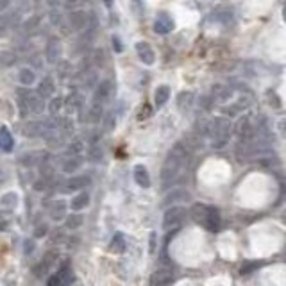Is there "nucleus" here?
I'll return each mask as SVG.
<instances>
[{"label":"nucleus","instance_id":"1","mask_svg":"<svg viewBox=\"0 0 286 286\" xmlns=\"http://www.w3.org/2000/svg\"><path fill=\"white\" fill-rule=\"evenodd\" d=\"M186 160H188L186 147H184L182 143H177L176 147H174V149L166 154L165 163H163V166H161L160 179H161L163 188L170 186V184L176 182V179L179 177V174H181L182 166H184Z\"/></svg>","mask_w":286,"mask_h":286},{"label":"nucleus","instance_id":"2","mask_svg":"<svg viewBox=\"0 0 286 286\" xmlns=\"http://www.w3.org/2000/svg\"><path fill=\"white\" fill-rule=\"evenodd\" d=\"M190 214L192 218L197 222L198 226H202L204 229H208L211 232H218L222 227V220H220V214L214 208L211 206H206V204H193L192 209H190Z\"/></svg>","mask_w":286,"mask_h":286},{"label":"nucleus","instance_id":"3","mask_svg":"<svg viewBox=\"0 0 286 286\" xmlns=\"http://www.w3.org/2000/svg\"><path fill=\"white\" fill-rule=\"evenodd\" d=\"M229 136H231V122L227 118H213L211 122V134H209V140H211V147L213 149H222L226 147L227 142H229Z\"/></svg>","mask_w":286,"mask_h":286},{"label":"nucleus","instance_id":"4","mask_svg":"<svg viewBox=\"0 0 286 286\" xmlns=\"http://www.w3.org/2000/svg\"><path fill=\"white\" fill-rule=\"evenodd\" d=\"M186 209L181 206H172L163 214V229L165 231H176L177 227L182 226V222L186 220Z\"/></svg>","mask_w":286,"mask_h":286},{"label":"nucleus","instance_id":"5","mask_svg":"<svg viewBox=\"0 0 286 286\" xmlns=\"http://www.w3.org/2000/svg\"><path fill=\"white\" fill-rule=\"evenodd\" d=\"M256 132H258V127L254 125L250 116H242L236 124V136L238 143H249L256 138Z\"/></svg>","mask_w":286,"mask_h":286},{"label":"nucleus","instance_id":"6","mask_svg":"<svg viewBox=\"0 0 286 286\" xmlns=\"http://www.w3.org/2000/svg\"><path fill=\"white\" fill-rule=\"evenodd\" d=\"M20 97H23V102L27 104L29 113L33 115H41L45 109V100L38 93H27V91H18Z\"/></svg>","mask_w":286,"mask_h":286},{"label":"nucleus","instance_id":"7","mask_svg":"<svg viewBox=\"0 0 286 286\" xmlns=\"http://www.w3.org/2000/svg\"><path fill=\"white\" fill-rule=\"evenodd\" d=\"M113 95H115V84L113 81H102V83L97 86L95 89V104H106V102H109L113 99Z\"/></svg>","mask_w":286,"mask_h":286},{"label":"nucleus","instance_id":"8","mask_svg":"<svg viewBox=\"0 0 286 286\" xmlns=\"http://www.w3.org/2000/svg\"><path fill=\"white\" fill-rule=\"evenodd\" d=\"M172 279H174V274H172L170 268H158L156 272H152L149 279L150 286H166L170 285Z\"/></svg>","mask_w":286,"mask_h":286},{"label":"nucleus","instance_id":"9","mask_svg":"<svg viewBox=\"0 0 286 286\" xmlns=\"http://www.w3.org/2000/svg\"><path fill=\"white\" fill-rule=\"evenodd\" d=\"M136 52H138V57H140V61H142L143 65H154L156 63L154 50H152V47H150L147 41H138Z\"/></svg>","mask_w":286,"mask_h":286},{"label":"nucleus","instance_id":"10","mask_svg":"<svg viewBox=\"0 0 286 286\" xmlns=\"http://www.w3.org/2000/svg\"><path fill=\"white\" fill-rule=\"evenodd\" d=\"M250 106H252V99H250V97H242V99L236 100L234 104L222 107V113H226V115H231V116L242 115L243 111H247Z\"/></svg>","mask_w":286,"mask_h":286},{"label":"nucleus","instance_id":"11","mask_svg":"<svg viewBox=\"0 0 286 286\" xmlns=\"http://www.w3.org/2000/svg\"><path fill=\"white\" fill-rule=\"evenodd\" d=\"M154 31L158 34H168V33H172V31H174V20L170 18V15H166V13H161L160 17L156 18Z\"/></svg>","mask_w":286,"mask_h":286},{"label":"nucleus","instance_id":"12","mask_svg":"<svg viewBox=\"0 0 286 286\" xmlns=\"http://www.w3.org/2000/svg\"><path fill=\"white\" fill-rule=\"evenodd\" d=\"M61 54H63V49H61V45L52 39L49 45H47V49H45V59L49 65H55L57 61L61 59Z\"/></svg>","mask_w":286,"mask_h":286},{"label":"nucleus","instance_id":"13","mask_svg":"<svg viewBox=\"0 0 286 286\" xmlns=\"http://www.w3.org/2000/svg\"><path fill=\"white\" fill-rule=\"evenodd\" d=\"M232 88L226 86V84H214L211 88V99L216 100V102H226L232 97Z\"/></svg>","mask_w":286,"mask_h":286},{"label":"nucleus","instance_id":"14","mask_svg":"<svg viewBox=\"0 0 286 286\" xmlns=\"http://www.w3.org/2000/svg\"><path fill=\"white\" fill-rule=\"evenodd\" d=\"M68 22H70V27L73 31H83V29L88 27V13L73 11L68 18Z\"/></svg>","mask_w":286,"mask_h":286},{"label":"nucleus","instance_id":"15","mask_svg":"<svg viewBox=\"0 0 286 286\" xmlns=\"http://www.w3.org/2000/svg\"><path fill=\"white\" fill-rule=\"evenodd\" d=\"M193 104H195V95L192 91H182V93L177 95V107L182 113H188L193 107Z\"/></svg>","mask_w":286,"mask_h":286},{"label":"nucleus","instance_id":"16","mask_svg":"<svg viewBox=\"0 0 286 286\" xmlns=\"http://www.w3.org/2000/svg\"><path fill=\"white\" fill-rule=\"evenodd\" d=\"M134 181L138 182V186L142 188H149L150 186V176L149 170L143 165H136L134 166Z\"/></svg>","mask_w":286,"mask_h":286},{"label":"nucleus","instance_id":"17","mask_svg":"<svg viewBox=\"0 0 286 286\" xmlns=\"http://www.w3.org/2000/svg\"><path fill=\"white\" fill-rule=\"evenodd\" d=\"M13 136L9 129L7 127H0V150H4V152H11L13 150Z\"/></svg>","mask_w":286,"mask_h":286},{"label":"nucleus","instance_id":"18","mask_svg":"<svg viewBox=\"0 0 286 286\" xmlns=\"http://www.w3.org/2000/svg\"><path fill=\"white\" fill-rule=\"evenodd\" d=\"M23 134L29 138L43 136V122H29V124H25Z\"/></svg>","mask_w":286,"mask_h":286},{"label":"nucleus","instance_id":"19","mask_svg":"<svg viewBox=\"0 0 286 286\" xmlns=\"http://www.w3.org/2000/svg\"><path fill=\"white\" fill-rule=\"evenodd\" d=\"M50 216H52V220H63L66 216V202L63 198L59 200H55L52 204V208H50Z\"/></svg>","mask_w":286,"mask_h":286},{"label":"nucleus","instance_id":"20","mask_svg":"<svg viewBox=\"0 0 286 286\" xmlns=\"http://www.w3.org/2000/svg\"><path fill=\"white\" fill-rule=\"evenodd\" d=\"M125 238H124V234L122 232H116L115 236H113V240H111V245H109V250L115 254H122L125 252Z\"/></svg>","mask_w":286,"mask_h":286},{"label":"nucleus","instance_id":"21","mask_svg":"<svg viewBox=\"0 0 286 286\" xmlns=\"http://www.w3.org/2000/svg\"><path fill=\"white\" fill-rule=\"evenodd\" d=\"M168 99H170V88H168V86H160V88L156 89V93H154L156 107H163V106L168 102Z\"/></svg>","mask_w":286,"mask_h":286},{"label":"nucleus","instance_id":"22","mask_svg":"<svg viewBox=\"0 0 286 286\" xmlns=\"http://www.w3.org/2000/svg\"><path fill=\"white\" fill-rule=\"evenodd\" d=\"M54 81L50 77H45L41 83H39V88H38V95L41 97V99H47V97H52V93H54Z\"/></svg>","mask_w":286,"mask_h":286},{"label":"nucleus","instance_id":"23","mask_svg":"<svg viewBox=\"0 0 286 286\" xmlns=\"http://www.w3.org/2000/svg\"><path fill=\"white\" fill-rule=\"evenodd\" d=\"M83 163H84L83 156H72V158H68V160L63 163V170L68 172V174H72V172L79 170V168L83 166Z\"/></svg>","mask_w":286,"mask_h":286},{"label":"nucleus","instance_id":"24","mask_svg":"<svg viewBox=\"0 0 286 286\" xmlns=\"http://www.w3.org/2000/svg\"><path fill=\"white\" fill-rule=\"evenodd\" d=\"M89 177L86 176H77V177H72V179H68V182H66V186H68V190H83V188L89 186Z\"/></svg>","mask_w":286,"mask_h":286},{"label":"nucleus","instance_id":"25","mask_svg":"<svg viewBox=\"0 0 286 286\" xmlns=\"http://www.w3.org/2000/svg\"><path fill=\"white\" fill-rule=\"evenodd\" d=\"M0 206H2V209H15L18 206V195L13 192L4 193L0 198Z\"/></svg>","mask_w":286,"mask_h":286},{"label":"nucleus","instance_id":"26","mask_svg":"<svg viewBox=\"0 0 286 286\" xmlns=\"http://www.w3.org/2000/svg\"><path fill=\"white\" fill-rule=\"evenodd\" d=\"M184 202V200H190V193L186 190H177V192H172L166 195L165 204H174V202Z\"/></svg>","mask_w":286,"mask_h":286},{"label":"nucleus","instance_id":"27","mask_svg":"<svg viewBox=\"0 0 286 286\" xmlns=\"http://www.w3.org/2000/svg\"><path fill=\"white\" fill-rule=\"evenodd\" d=\"M88 204H89V195L88 193H81V195H77V197L72 200V209H73V213L75 211H81V209L84 208H88Z\"/></svg>","mask_w":286,"mask_h":286},{"label":"nucleus","instance_id":"28","mask_svg":"<svg viewBox=\"0 0 286 286\" xmlns=\"http://www.w3.org/2000/svg\"><path fill=\"white\" fill-rule=\"evenodd\" d=\"M102 116H104V111H102V106H100V104H93V106H91V107H89L88 116H86V120H88L89 124H97V122L102 120Z\"/></svg>","mask_w":286,"mask_h":286},{"label":"nucleus","instance_id":"29","mask_svg":"<svg viewBox=\"0 0 286 286\" xmlns=\"http://www.w3.org/2000/svg\"><path fill=\"white\" fill-rule=\"evenodd\" d=\"M18 81H20L23 86H31V84L36 81V73H34V70H31V68H23V70H20V73H18Z\"/></svg>","mask_w":286,"mask_h":286},{"label":"nucleus","instance_id":"30","mask_svg":"<svg viewBox=\"0 0 286 286\" xmlns=\"http://www.w3.org/2000/svg\"><path fill=\"white\" fill-rule=\"evenodd\" d=\"M116 125V115L113 113V111H107V113H104V116H102V129H104L106 132H111L113 129H115Z\"/></svg>","mask_w":286,"mask_h":286},{"label":"nucleus","instance_id":"31","mask_svg":"<svg viewBox=\"0 0 286 286\" xmlns=\"http://www.w3.org/2000/svg\"><path fill=\"white\" fill-rule=\"evenodd\" d=\"M17 63V54L11 52V50H4V52H0V65L4 66H13Z\"/></svg>","mask_w":286,"mask_h":286},{"label":"nucleus","instance_id":"32","mask_svg":"<svg viewBox=\"0 0 286 286\" xmlns=\"http://www.w3.org/2000/svg\"><path fill=\"white\" fill-rule=\"evenodd\" d=\"M83 222H84L83 214L73 213V214L68 216V220H66V227H68V229H79V227L83 226Z\"/></svg>","mask_w":286,"mask_h":286},{"label":"nucleus","instance_id":"33","mask_svg":"<svg viewBox=\"0 0 286 286\" xmlns=\"http://www.w3.org/2000/svg\"><path fill=\"white\" fill-rule=\"evenodd\" d=\"M63 106H65V100L61 99V97H55V99L50 100V106H49V111L52 116H57L63 109Z\"/></svg>","mask_w":286,"mask_h":286},{"label":"nucleus","instance_id":"34","mask_svg":"<svg viewBox=\"0 0 286 286\" xmlns=\"http://www.w3.org/2000/svg\"><path fill=\"white\" fill-rule=\"evenodd\" d=\"M59 272H61V274H59L61 285H70L72 281H73V272H72L70 267H65V268H61Z\"/></svg>","mask_w":286,"mask_h":286},{"label":"nucleus","instance_id":"35","mask_svg":"<svg viewBox=\"0 0 286 286\" xmlns=\"http://www.w3.org/2000/svg\"><path fill=\"white\" fill-rule=\"evenodd\" d=\"M9 226H11V214L0 211V231H7Z\"/></svg>","mask_w":286,"mask_h":286},{"label":"nucleus","instance_id":"36","mask_svg":"<svg viewBox=\"0 0 286 286\" xmlns=\"http://www.w3.org/2000/svg\"><path fill=\"white\" fill-rule=\"evenodd\" d=\"M102 156H104V152L99 149V147H91L89 149V161H93V163H99V161H102Z\"/></svg>","mask_w":286,"mask_h":286},{"label":"nucleus","instance_id":"37","mask_svg":"<svg viewBox=\"0 0 286 286\" xmlns=\"http://www.w3.org/2000/svg\"><path fill=\"white\" fill-rule=\"evenodd\" d=\"M83 142H81V140H75V142H72V145L70 147H68V152H70V154H75V156H79L81 154V150H83Z\"/></svg>","mask_w":286,"mask_h":286},{"label":"nucleus","instance_id":"38","mask_svg":"<svg viewBox=\"0 0 286 286\" xmlns=\"http://www.w3.org/2000/svg\"><path fill=\"white\" fill-rule=\"evenodd\" d=\"M70 109H73V107H81L83 106V97L81 95H70Z\"/></svg>","mask_w":286,"mask_h":286},{"label":"nucleus","instance_id":"39","mask_svg":"<svg viewBox=\"0 0 286 286\" xmlns=\"http://www.w3.org/2000/svg\"><path fill=\"white\" fill-rule=\"evenodd\" d=\"M47 232H49V226H47V224H43V226H39L38 229L34 231V236H36V238H41V236H45Z\"/></svg>","mask_w":286,"mask_h":286},{"label":"nucleus","instance_id":"40","mask_svg":"<svg viewBox=\"0 0 286 286\" xmlns=\"http://www.w3.org/2000/svg\"><path fill=\"white\" fill-rule=\"evenodd\" d=\"M150 113H152V109H150V106H149V104H145V106H143V109H142V113H140V116H138V118H140V120H143V118H149Z\"/></svg>","mask_w":286,"mask_h":286},{"label":"nucleus","instance_id":"41","mask_svg":"<svg viewBox=\"0 0 286 286\" xmlns=\"http://www.w3.org/2000/svg\"><path fill=\"white\" fill-rule=\"evenodd\" d=\"M34 247H36V245H34V242L33 240H25V243H23V250H25V254H31L34 250Z\"/></svg>","mask_w":286,"mask_h":286},{"label":"nucleus","instance_id":"42","mask_svg":"<svg viewBox=\"0 0 286 286\" xmlns=\"http://www.w3.org/2000/svg\"><path fill=\"white\" fill-rule=\"evenodd\" d=\"M47 286H61L59 275H50L49 281H47Z\"/></svg>","mask_w":286,"mask_h":286},{"label":"nucleus","instance_id":"43","mask_svg":"<svg viewBox=\"0 0 286 286\" xmlns=\"http://www.w3.org/2000/svg\"><path fill=\"white\" fill-rule=\"evenodd\" d=\"M95 81H97V73H91V75H86V88H89V86H93Z\"/></svg>","mask_w":286,"mask_h":286},{"label":"nucleus","instance_id":"44","mask_svg":"<svg viewBox=\"0 0 286 286\" xmlns=\"http://www.w3.org/2000/svg\"><path fill=\"white\" fill-rule=\"evenodd\" d=\"M156 238H158V234H156V232H150V245H149L150 254H152V252L156 250Z\"/></svg>","mask_w":286,"mask_h":286},{"label":"nucleus","instance_id":"45","mask_svg":"<svg viewBox=\"0 0 286 286\" xmlns=\"http://www.w3.org/2000/svg\"><path fill=\"white\" fill-rule=\"evenodd\" d=\"M36 23H38V18H34V20H33V18H31V20H29V22L27 23H25V25H23V27H25V29H27V31H29V29H31V27H36Z\"/></svg>","mask_w":286,"mask_h":286},{"label":"nucleus","instance_id":"46","mask_svg":"<svg viewBox=\"0 0 286 286\" xmlns=\"http://www.w3.org/2000/svg\"><path fill=\"white\" fill-rule=\"evenodd\" d=\"M113 43H115V50H116V52H122V50H124V47H122V43H120V39L116 38V36L113 38Z\"/></svg>","mask_w":286,"mask_h":286},{"label":"nucleus","instance_id":"47","mask_svg":"<svg viewBox=\"0 0 286 286\" xmlns=\"http://www.w3.org/2000/svg\"><path fill=\"white\" fill-rule=\"evenodd\" d=\"M7 179V176H6V170L0 166V184H4V181Z\"/></svg>","mask_w":286,"mask_h":286},{"label":"nucleus","instance_id":"48","mask_svg":"<svg viewBox=\"0 0 286 286\" xmlns=\"http://www.w3.org/2000/svg\"><path fill=\"white\" fill-rule=\"evenodd\" d=\"M7 7H9V2L7 0H0V11H4Z\"/></svg>","mask_w":286,"mask_h":286},{"label":"nucleus","instance_id":"49","mask_svg":"<svg viewBox=\"0 0 286 286\" xmlns=\"http://www.w3.org/2000/svg\"><path fill=\"white\" fill-rule=\"evenodd\" d=\"M283 20L286 22V4H285V7H283Z\"/></svg>","mask_w":286,"mask_h":286},{"label":"nucleus","instance_id":"50","mask_svg":"<svg viewBox=\"0 0 286 286\" xmlns=\"http://www.w3.org/2000/svg\"><path fill=\"white\" fill-rule=\"evenodd\" d=\"M285 218H286V209H285Z\"/></svg>","mask_w":286,"mask_h":286}]
</instances>
